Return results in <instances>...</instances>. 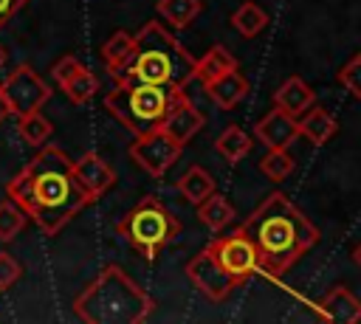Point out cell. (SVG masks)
<instances>
[{"instance_id": "cell-34", "label": "cell", "mask_w": 361, "mask_h": 324, "mask_svg": "<svg viewBox=\"0 0 361 324\" xmlns=\"http://www.w3.org/2000/svg\"><path fill=\"white\" fill-rule=\"evenodd\" d=\"M3 59H6V54H3V48H0V65H3Z\"/></svg>"}, {"instance_id": "cell-24", "label": "cell", "mask_w": 361, "mask_h": 324, "mask_svg": "<svg viewBox=\"0 0 361 324\" xmlns=\"http://www.w3.org/2000/svg\"><path fill=\"white\" fill-rule=\"evenodd\" d=\"M200 8H203L200 0H158V14L169 20V25L175 28H186L200 14Z\"/></svg>"}, {"instance_id": "cell-27", "label": "cell", "mask_w": 361, "mask_h": 324, "mask_svg": "<svg viewBox=\"0 0 361 324\" xmlns=\"http://www.w3.org/2000/svg\"><path fill=\"white\" fill-rule=\"evenodd\" d=\"M28 214L23 211V206L17 200H3L0 203V242H11L23 228H25Z\"/></svg>"}, {"instance_id": "cell-4", "label": "cell", "mask_w": 361, "mask_h": 324, "mask_svg": "<svg viewBox=\"0 0 361 324\" xmlns=\"http://www.w3.org/2000/svg\"><path fill=\"white\" fill-rule=\"evenodd\" d=\"M155 299L138 287L118 265H107L76 299L73 313L85 324H138L149 318Z\"/></svg>"}, {"instance_id": "cell-18", "label": "cell", "mask_w": 361, "mask_h": 324, "mask_svg": "<svg viewBox=\"0 0 361 324\" xmlns=\"http://www.w3.org/2000/svg\"><path fill=\"white\" fill-rule=\"evenodd\" d=\"M299 135H305L310 144H316V147H322V144H327L336 132H338V124H336V118L327 113V110H322V107H310V110H305L299 118Z\"/></svg>"}, {"instance_id": "cell-26", "label": "cell", "mask_w": 361, "mask_h": 324, "mask_svg": "<svg viewBox=\"0 0 361 324\" xmlns=\"http://www.w3.org/2000/svg\"><path fill=\"white\" fill-rule=\"evenodd\" d=\"M133 45H135V34H127V31H113L107 37V42L102 45V59L107 65V70L118 68L130 54H133Z\"/></svg>"}, {"instance_id": "cell-28", "label": "cell", "mask_w": 361, "mask_h": 324, "mask_svg": "<svg viewBox=\"0 0 361 324\" xmlns=\"http://www.w3.org/2000/svg\"><path fill=\"white\" fill-rule=\"evenodd\" d=\"M259 169L271 180H285L293 172V158L288 155V149H268V155L259 161Z\"/></svg>"}, {"instance_id": "cell-29", "label": "cell", "mask_w": 361, "mask_h": 324, "mask_svg": "<svg viewBox=\"0 0 361 324\" xmlns=\"http://www.w3.org/2000/svg\"><path fill=\"white\" fill-rule=\"evenodd\" d=\"M20 276H23L20 262H17L11 254L0 251V290H11V287L20 282Z\"/></svg>"}, {"instance_id": "cell-31", "label": "cell", "mask_w": 361, "mask_h": 324, "mask_svg": "<svg viewBox=\"0 0 361 324\" xmlns=\"http://www.w3.org/2000/svg\"><path fill=\"white\" fill-rule=\"evenodd\" d=\"M25 6V0H0V28Z\"/></svg>"}, {"instance_id": "cell-1", "label": "cell", "mask_w": 361, "mask_h": 324, "mask_svg": "<svg viewBox=\"0 0 361 324\" xmlns=\"http://www.w3.org/2000/svg\"><path fill=\"white\" fill-rule=\"evenodd\" d=\"M6 192L48 237H54L90 203L73 175V161L56 147H42L8 180Z\"/></svg>"}, {"instance_id": "cell-12", "label": "cell", "mask_w": 361, "mask_h": 324, "mask_svg": "<svg viewBox=\"0 0 361 324\" xmlns=\"http://www.w3.org/2000/svg\"><path fill=\"white\" fill-rule=\"evenodd\" d=\"M296 135H299V121L293 116H288L285 110H279V107L268 110L254 124V138L259 144H265L268 149H288Z\"/></svg>"}, {"instance_id": "cell-19", "label": "cell", "mask_w": 361, "mask_h": 324, "mask_svg": "<svg viewBox=\"0 0 361 324\" xmlns=\"http://www.w3.org/2000/svg\"><path fill=\"white\" fill-rule=\"evenodd\" d=\"M214 189H217V186H214V177H212L203 166H189V169L178 177V192H180V197H183L186 203H192V206L203 203Z\"/></svg>"}, {"instance_id": "cell-8", "label": "cell", "mask_w": 361, "mask_h": 324, "mask_svg": "<svg viewBox=\"0 0 361 324\" xmlns=\"http://www.w3.org/2000/svg\"><path fill=\"white\" fill-rule=\"evenodd\" d=\"M0 87H3V96H6V101H8V107L17 118L25 116V113L39 110L51 99L48 82L31 65H17L8 73V79L0 82Z\"/></svg>"}, {"instance_id": "cell-9", "label": "cell", "mask_w": 361, "mask_h": 324, "mask_svg": "<svg viewBox=\"0 0 361 324\" xmlns=\"http://www.w3.org/2000/svg\"><path fill=\"white\" fill-rule=\"evenodd\" d=\"M183 144H178L172 135H166L161 127L149 130L144 135H135L133 147H130V158L149 175V177H164L175 161L180 158Z\"/></svg>"}, {"instance_id": "cell-33", "label": "cell", "mask_w": 361, "mask_h": 324, "mask_svg": "<svg viewBox=\"0 0 361 324\" xmlns=\"http://www.w3.org/2000/svg\"><path fill=\"white\" fill-rule=\"evenodd\" d=\"M353 259H355V262H358V268H361V242L355 245V251H353Z\"/></svg>"}, {"instance_id": "cell-11", "label": "cell", "mask_w": 361, "mask_h": 324, "mask_svg": "<svg viewBox=\"0 0 361 324\" xmlns=\"http://www.w3.org/2000/svg\"><path fill=\"white\" fill-rule=\"evenodd\" d=\"M73 175L82 183V189H85V194H87L90 203L99 200L102 194H107L113 189V183H116L113 166L99 152H93V149L85 152L79 161H73Z\"/></svg>"}, {"instance_id": "cell-21", "label": "cell", "mask_w": 361, "mask_h": 324, "mask_svg": "<svg viewBox=\"0 0 361 324\" xmlns=\"http://www.w3.org/2000/svg\"><path fill=\"white\" fill-rule=\"evenodd\" d=\"M265 25H268V11H265L259 3L245 0V3H240L237 11L231 14V28H234L240 37H245V39L257 37Z\"/></svg>"}, {"instance_id": "cell-15", "label": "cell", "mask_w": 361, "mask_h": 324, "mask_svg": "<svg viewBox=\"0 0 361 324\" xmlns=\"http://www.w3.org/2000/svg\"><path fill=\"white\" fill-rule=\"evenodd\" d=\"M316 104V93H313V87L302 79V76H288L279 87H276V93H274V107H279V110H285L288 116H293V118H299L305 110H310Z\"/></svg>"}, {"instance_id": "cell-23", "label": "cell", "mask_w": 361, "mask_h": 324, "mask_svg": "<svg viewBox=\"0 0 361 324\" xmlns=\"http://www.w3.org/2000/svg\"><path fill=\"white\" fill-rule=\"evenodd\" d=\"M59 87L65 90V96H68L73 104H85V101H90V99L99 93V76H96L93 70H87L85 65H79Z\"/></svg>"}, {"instance_id": "cell-14", "label": "cell", "mask_w": 361, "mask_h": 324, "mask_svg": "<svg viewBox=\"0 0 361 324\" xmlns=\"http://www.w3.org/2000/svg\"><path fill=\"white\" fill-rule=\"evenodd\" d=\"M316 307H319V313L327 321H336V324H355V321H361V299L355 293H350L344 285H336L333 290H327L316 301Z\"/></svg>"}, {"instance_id": "cell-30", "label": "cell", "mask_w": 361, "mask_h": 324, "mask_svg": "<svg viewBox=\"0 0 361 324\" xmlns=\"http://www.w3.org/2000/svg\"><path fill=\"white\" fill-rule=\"evenodd\" d=\"M338 82H341L353 96L361 99V54L353 56V59L338 70Z\"/></svg>"}, {"instance_id": "cell-20", "label": "cell", "mask_w": 361, "mask_h": 324, "mask_svg": "<svg viewBox=\"0 0 361 324\" xmlns=\"http://www.w3.org/2000/svg\"><path fill=\"white\" fill-rule=\"evenodd\" d=\"M234 214H237L234 206H231L217 189H214L203 203H197V217H200V223H203L209 231H214V234L223 231V228L234 220Z\"/></svg>"}, {"instance_id": "cell-5", "label": "cell", "mask_w": 361, "mask_h": 324, "mask_svg": "<svg viewBox=\"0 0 361 324\" xmlns=\"http://www.w3.org/2000/svg\"><path fill=\"white\" fill-rule=\"evenodd\" d=\"M183 96V90L178 87H161V85H141V82H121L116 85L107 99L104 107L133 132V135H144L149 130H158L164 116L169 113V107Z\"/></svg>"}, {"instance_id": "cell-10", "label": "cell", "mask_w": 361, "mask_h": 324, "mask_svg": "<svg viewBox=\"0 0 361 324\" xmlns=\"http://www.w3.org/2000/svg\"><path fill=\"white\" fill-rule=\"evenodd\" d=\"M183 273H186V279H189L200 293H206L212 301L226 299V296L237 287V282L220 268V262L209 254V248H203L197 256H192V259L186 262Z\"/></svg>"}, {"instance_id": "cell-13", "label": "cell", "mask_w": 361, "mask_h": 324, "mask_svg": "<svg viewBox=\"0 0 361 324\" xmlns=\"http://www.w3.org/2000/svg\"><path fill=\"white\" fill-rule=\"evenodd\" d=\"M203 124H206L203 113H200L186 96H180V99L169 107V113L164 116L161 130H164L166 135H172L178 144H189V141L203 130Z\"/></svg>"}, {"instance_id": "cell-32", "label": "cell", "mask_w": 361, "mask_h": 324, "mask_svg": "<svg viewBox=\"0 0 361 324\" xmlns=\"http://www.w3.org/2000/svg\"><path fill=\"white\" fill-rule=\"evenodd\" d=\"M11 116V107H8V101H6V96H3V87H0V124L6 121Z\"/></svg>"}, {"instance_id": "cell-6", "label": "cell", "mask_w": 361, "mask_h": 324, "mask_svg": "<svg viewBox=\"0 0 361 324\" xmlns=\"http://www.w3.org/2000/svg\"><path fill=\"white\" fill-rule=\"evenodd\" d=\"M116 231L144 259H158L161 251L180 234V223L158 197H144L118 220Z\"/></svg>"}, {"instance_id": "cell-22", "label": "cell", "mask_w": 361, "mask_h": 324, "mask_svg": "<svg viewBox=\"0 0 361 324\" xmlns=\"http://www.w3.org/2000/svg\"><path fill=\"white\" fill-rule=\"evenodd\" d=\"M214 147H217V152H220L228 163H237V161H243V158L251 152L254 141H251V135H248L243 127L231 124V127H226V130L217 135Z\"/></svg>"}, {"instance_id": "cell-2", "label": "cell", "mask_w": 361, "mask_h": 324, "mask_svg": "<svg viewBox=\"0 0 361 324\" xmlns=\"http://www.w3.org/2000/svg\"><path fill=\"white\" fill-rule=\"evenodd\" d=\"M240 228L251 237L259 268L268 273H285L319 242V228L282 192H271Z\"/></svg>"}, {"instance_id": "cell-17", "label": "cell", "mask_w": 361, "mask_h": 324, "mask_svg": "<svg viewBox=\"0 0 361 324\" xmlns=\"http://www.w3.org/2000/svg\"><path fill=\"white\" fill-rule=\"evenodd\" d=\"M237 68V56L226 48V45H212L200 59H195V70H192V79H197L200 85L228 73Z\"/></svg>"}, {"instance_id": "cell-7", "label": "cell", "mask_w": 361, "mask_h": 324, "mask_svg": "<svg viewBox=\"0 0 361 324\" xmlns=\"http://www.w3.org/2000/svg\"><path fill=\"white\" fill-rule=\"evenodd\" d=\"M206 248L237 285H243L245 279L259 273V254L243 228H237L234 234H226V237H214Z\"/></svg>"}, {"instance_id": "cell-3", "label": "cell", "mask_w": 361, "mask_h": 324, "mask_svg": "<svg viewBox=\"0 0 361 324\" xmlns=\"http://www.w3.org/2000/svg\"><path fill=\"white\" fill-rule=\"evenodd\" d=\"M195 59L189 51L158 23L149 20L135 34L133 54L110 70L113 82H141V85H161V87H178L183 90L192 82Z\"/></svg>"}, {"instance_id": "cell-16", "label": "cell", "mask_w": 361, "mask_h": 324, "mask_svg": "<svg viewBox=\"0 0 361 324\" xmlns=\"http://www.w3.org/2000/svg\"><path fill=\"white\" fill-rule=\"evenodd\" d=\"M203 87H206L209 99H212L220 110H234V107L248 96V79L240 73V68H234V70H228V73H223V76L206 82Z\"/></svg>"}, {"instance_id": "cell-25", "label": "cell", "mask_w": 361, "mask_h": 324, "mask_svg": "<svg viewBox=\"0 0 361 324\" xmlns=\"http://www.w3.org/2000/svg\"><path fill=\"white\" fill-rule=\"evenodd\" d=\"M17 130H20V135H23V141H25V144H31V147H42V144L51 138L54 124H51L39 110H34V113L20 116Z\"/></svg>"}]
</instances>
